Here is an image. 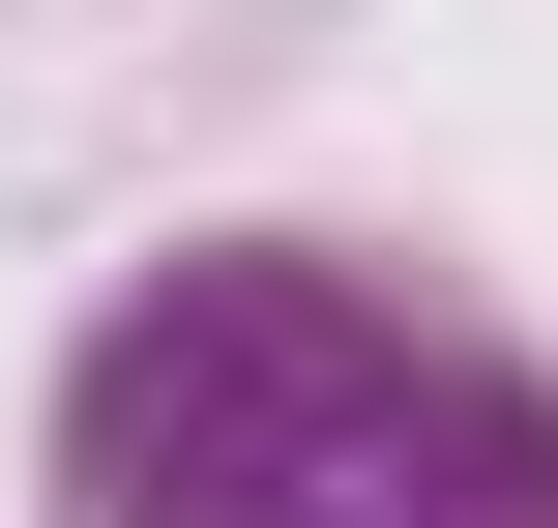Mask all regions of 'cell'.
Returning a JSON list of instances; mask_svg holds the SVG:
<instances>
[{"instance_id": "cell-1", "label": "cell", "mask_w": 558, "mask_h": 528, "mask_svg": "<svg viewBox=\"0 0 558 528\" xmlns=\"http://www.w3.org/2000/svg\"><path fill=\"white\" fill-rule=\"evenodd\" d=\"M59 528H558V382L353 235H206L59 353Z\"/></svg>"}]
</instances>
